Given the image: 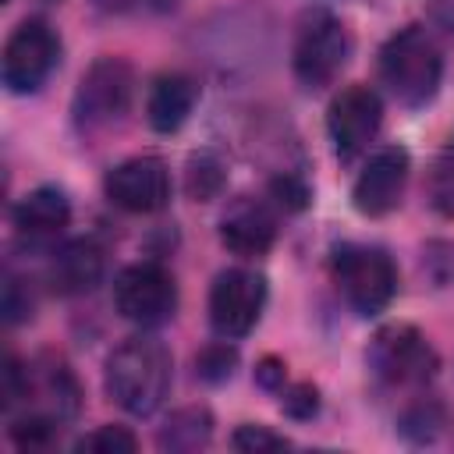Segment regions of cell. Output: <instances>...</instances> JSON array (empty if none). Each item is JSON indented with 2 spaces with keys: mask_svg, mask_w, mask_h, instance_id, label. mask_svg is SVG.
I'll return each mask as SVG.
<instances>
[{
  "mask_svg": "<svg viewBox=\"0 0 454 454\" xmlns=\"http://www.w3.org/2000/svg\"><path fill=\"white\" fill-rule=\"evenodd\" d=\"M429 192H433V206H436L443 216H454V145L436 160Z\"/></svg>",
  "mask_w": 454,
  "mask_h": 454,
  "instance_id": "603a6c76",
  "label": "cell"
},
{
  "mask_svg": "<svg viewBox=\"0 0 454 454\" xmlns=\"http://www.w3.org/2000/svg\"><path fill=\"white\" fill-rule=\"evenodd\" d=\"M255 376H259V383H262V387L277 390V387L284 383V365H280L277 358H262V362H259V369H255Z\"/></svg>",
  "mask_w": 454,
  "mask_h": 454,
  "instance_id": "f546056e",
  "label": "cell"
},
{
  "mask_svg": "<svg viewBox=\"0 0 454 454\" xmlns=\"http://www.w3.org/2000/svg\"><path fill=\"white\" fill-rule=\"evenodd\" d=\"M380 124H383V103L369 85L340 89L326 110V131L337 160L340 163L358 160L369 149V142L380 135Z\"/></svg>",
  "mask_w": 454,
  "mask_h": 454,
  "instance_id": "9c48e42d",
  "label": "cell"
},
{
  "mask_svg": "<svg viewBox=\"0 0 454 454\" xmlns=\"http://www.w3.org/2000/svg\"><path fill=\"white\" fill-rule=\"evenodd\" d=\"M348 57H351V35L340 25V18H333L330 11L301 14L294 46H291V67L305 89L330 85L348 64Z\"/></svg>",
  "mask_w": 454,
  "mask_h": 454,
  "instance_id": "277c9868",
  "label": "cell"
},
{
  "mask_svg": "<svg viewBox=\"0 0 454 454\" xmlns=\"http://www.w3.org/2000/svg\"><path fill=\"white\" fill-rule=\"evenodd\" d=\"M195 99H199V89L188 74H177V71L160 74L149 89V99H145V117H149L153 131H163V135L177 131L188 121Z\"/></svg>",
  "mask_w": 454,
  "mask_h": 454,
  "instance_id": "e0dca14e",
  "label": "cell"
},
{
  "mask_svg": "<svg viewBox=\"0 0 454 454\" xmlns=\"http://www.w3.org/2000/svg\"><path fill=\"white\" fill-rule=\"evenodd\" d=\"M234 365H238V351L227 344V337L216 340V344H209V348H202V355L195 358V372H199L206 383H223V380H231Z\"/></svg>",
  "mask_w": 454,
  "mask_h": 454,
  "instance_id": "ffe728a7",
  "label": "cell"
},
{
  "mask_svg": "<svg viewBox=\"0 0 454 454\" xmlns=\"http://www.w3.org/2000/svg\"><path fill=\"white\" fill-rule=\"evenodd\" d=\"M369 369L390 387H422L436 376L440 358L415 326L390 323L369 344Z\"/></svg>",
  "mask_w": 454,
  "mask_h": 454,
  "instance_id": "8992f818",
  "label": "cell"
},
{
  "mask_svg": "<svg viewBox=\"0 0 454 454\" xmlns=\"http://www.w3.org/2000/svg\"><path fill=\"white\" fill-rule=\"evenodd\" d=\"M213 440V415L199 404H188V408H177L163 426H160V450H170V454H192V450H202L206 443Z\"/></svg>",
  "mask_w": 454,
  "mask_h": 454,
  "instance_id": "ac0fdd59",
  "label": "cell"
},
{
  "mask_svg": "<svg viewBox=\"0 0 454 454\" xmlns=\"http://www.w3.org/2000/svg\"><path fill=\"white\" fill-rule=\"evenodd\" d=\"M270 188H273V195H277V202L284 209H301L309 202V188H305V181L298 174H280V177H273Z\"/></svg>",
  "mask_w": 454,
  "mask_h": 454,
  "instance_id": "4316f807",
  "label": "cell"
},
{
  "mask_svg": "<svg viewBox=\"0 0 454 454\" xmlns=\"http://www.w3.org/2000/svg\"><path fill=\"white\" fill-rule=\"evenodd\" d=\"M99 11H110V14H153V11H167L174 7L177 0H92Z\"/></svg>",
  "mask_w": 454,
  "mask_h": 454,
  "instance_id": "83f0119b",
  "label": "cell"
},
{
  "mask_svg": "<svg viewBox=\"0 0 454 454\" xmlns=\"http://www.w3.org/2000/svg\"><path fill=\"white\" fill-rule=\"evenodd\" d=\"M71 220V202L60 188H35L28 192L18 206H14V227L21 238H28L32 245H43V241H53Z\"/></svg>",
  "mask_w": 454,
  "mask_h": 454,
  "instance_id": "2e32d148",
  "label": "cell"
},
{
  "mask_svg": "<svg viewBox=\"0 0 454 454\" xmlns=\"http://www.w3.org/2000/svg\"><path fill=\"white\" fill-rule=\"evenodd\" d=\"M266 305V280L255 270H223L209 291V323L220 337H245Z\"/></svg>",
  "mask_w": 454,
  "mask_h": 454,
  "instance_id": "30bf717a",
  "label": "cell"
},
{
  "mask_svg": "<svg viewBox=\"0 0 454 454\" xmlns=\"http://www.w3.org/2000/svg\"><path fill=\"white\" fill-rule=\"evenodd\" d=\"M408 153L390 145V149H380L376 156H369V163L362 167V174L355 177V188H351V202L362 216H383L390 213L401 195H404V184H408Z\"/></svg>",
  "mask_w": 454,
  "mask_h": 454,
  "instance_id": "4fadbf2b",
  "label": "cell"
},
{
  "mask_svg": "<svg viewBox=\"0 0 454 454\" xmlns=\"http://www.w3.org/2000/svg\"><path fill=\"white\" fill-rule=\"evenodd\" d=\"M333 280L358 316H376L397 291V270L383 248L344 245L333 255Z\"/></svg>",
  "mask_w": 454,
  "mask_h": 454,
  "instance_id": "5b68a950",
  "label": "cell"
},
{
  "mask_svg": "<svg viewBox=\"0 0 454 454\" xmlns=\"http://www.w3.org/2000/svg\"><path fill=\"white\" fill-rule=\"evenodd\" d=\"M220 184H223L220 163L213 156H206V153L202 156H192V163H188V195L195 202H206V199H213L220 192Z\"/></svg>",
  "mask_w": 454,
  "mask_h": 454,
  "instance_id": "44dd1931",
  "label": "cell"
},
{
  "mask_svg": "<svg viewBox=\"0 0 454 454\" xmlns=\"http://www.w3.org/2000/svg\"><path fill=\"white\" fill-rule=\"evenodd\" d=\"M231 447L259 454V450H284V447H291V440L273 433V429H266V426H238L234 436H231Z\"/></svg>",
  "mask_w": 454,
  "mask_h": 454,
  "instance_id": "cb8c5ba5",
  "label": "cell"
},
{
  "mask_svg": "<svg viewBox=\"0 0 454 454\" xmlns=\"http://www.w3.org/2000/svg\"><path fill=\"white\" fill-rule=\"evenodd\" d=\"M131 92H135V78L131 67L117 57H99L78 82L74 92V128L82 138H103L114 128H121L128 121L131 110Z\"/></svg>",
  "mask_w": 454,
  "mask_h": 454,
  "instance_id": "3957f363",
  "label": "cell"
},
{
  "mask_svg": "<svg viewBox=\"0 0 454 454\" xmlns=\"http://www.w3.org/2000/svg\"><path fill=\"white\" fill-rule=\"evenodd\" d=\"M57 433H60V422H53V419H46V415H32V411H25V415H18V419L11 422V440H14V447H21V450L50 447V443L57 440Z\"/></svg>",
  "mask_w": 454,
  "mask_h": 454,
  "instance_id": "d6986e66",
  "label": "cell"
},
{
  "mask_svg": "<svg viewBox=\"0 0 454 454\" xmlns=\"http://www.w3.org/2000/svg\"><path fill=\"white\" fill-rule=\"evenodd\" d=\"M32 316V294L18 277H7L4 284V319L7 323H21Z\"/></svg>",
  "mask_w": 454,
  "mask_h": 454,
  "instance_id": "484cf974",
  "label": "cell"
},
{
  "mask_svg": "<svg viewBox=\"0 0 454 454\" xmlns=\"http://www.w3.org/2000/svg\"><path fill=\"white\" fill-rule=\"evenodd\" d=\"M106 199L124 213H156L170 202V170L160 156H131L106 174Z\"/></svg>",
  "mask_w": 454,
  "mask_h": 454,
  "instance_id": "8fae6325",
  "label": "cell"
},
{
  "mask_svg": "<svg viewBox=\"0 0 454 454\" xmlns=\"http://www.w3.org/2000/svg\"><path fill=\"white\" fill-rule=\"evenodd\" d=\"M57 57H60L57 32L43 18L21 21L11 32L7 46H4V67H0V74H4L7 92H14V96L35 92L50 78V71L57 67Z\"/></svg>",
  "mask_w": 454,
  "mask_h": 454,
  "instance_id": "52a82bcc",
  "label": "cell"
},
{
  "mask_svg": "<svg viewBox=\"0 0 454 454\" xmlns=\"http://www.w3.org/2000/svg\"><path fill=\"white\" fill-rule=\"evenodd\" d=\"M443 60L433 35L419 25L394 32L380 50V78L404 106H426L440 89Z\"/></svg>",
  "mask_w": 454,
  "mask_h": 454,
  "instance_id": "7a4b0ae2",
  "label": "cell"
},
{
  "mask_svg": "<svg viewBox=\"0 0 454 454\" xmlns=\"http://www.w3.org/2000/svg\"><path fill=\"white\" fill-rule=\"evenodd\" d=\"M21 397H28V411L32 415H46V419H53L60 426L71 422L78 415V404H82L78 380L67 369V362L57 358V355H39L35 362L25 365Z\"/></svg>",
  "mask_w": 454,
  "mask_h": 454,
  "instance_id": "7c38bea8",
  "label": "cell"
},
{
  "mask_svg": "<svg viewBox=\"0 0 454 454\" xmlns=\"http://www.w3.org/2000/svg\"><path fill=\"white\" fill-rule=\"evenodd\" d=\"M74 447L78 450H99V454H131L138 447V440L124 426H99V429L85 433Z\"/></svg>",
  "mask_w": 454,
  "mask_h": 454,
  "instance_id": "7402d4cb",
  "label": "cell"
},
{
  "mask_svg": "<svg viewBox=\"0 0 454 454\" xmlns=\"http://www.w3.org/2000/svg\"><path fill=\"white\" fill-rule=\"evenodd\" d=\"M436 426H443V411H440V404H433V401H422V404L408 408L404 419H401V429H404L408 436H415V440H429V436L436 433Z\"/></svg>",
  "mask_w": 454,
  "mask_h": 454,
  "instance_id": "d4e9b609",
  "label": "cell"
},
{
  "mask_svg": "<svg viewBox=\"0 0 454 454\" xmlns=\"http://www.w3.org/2000/svg\"><path fill=\"white\" fill-rule=\"evenodd\" d=\"M114 305L128 323L160 326L177 309L174 277L160 262H135L117 273L114 280Z\"/></svg>",
  "mask_w": 454,
  "mask_h": 454,
  "instance_id": "ba28073f",
  "label": "cell"
},
{
  "mask_svg": "<svg viewBox=\"0 0 454 454\" xmlns=\"http://www.w3.org/2000/svg\"><path fill=\"white\" fill-rule=\"evenodd\" d=\"M284 408H287L291 415H298V419H309V415H316V408H319L316 387H309V383L294 387V390H291V394L284 397Z\"/></svg>",
  "mask_w": 454,
  "mask_h": 454,
  "instance_id": "f1b7e54d",
  "label": "cell"
},
{
  "mask_svg": "<svg viewBox=\"0 0 454 454\" xmlns=\"http://www.w3.org/2000/svg\"><path fill=\"white\" fill-rule=\"evenodd\" d=\"M170 351L160 337L138 333L106 358V394L128 415H153L170 390Z\"/></svg>",
  "mask_w": 454,
  "mask_h": 454,
  "instance_id": "6da1fadb",
  "label": "cell"
},
{
  "mask_svg": "<svg viewBox=\"0 0 454 454\" xmlns=\"http://www.w3.org/2000/svg\"><path fill=\"white\" fill-rule=\"evenodd\" d=\"M99 277H103V252L89 238L57 248L46 266V280L57 294H85L99 284Z\"/></svg>",
  "mask_w": 454,
  "mask_h": 454,
  "instance_id": "9a60e30c",
  "label": "cell"
},
{
  "mask_svg": "<svg viewBox=\"0 0 454 454\" xmlns=\"http://www.w3.org/2000/svg\"><path fill=\"white\" fill-rule=\"evenodd\" d=\"M220 241L241 259H259L277 241V216L266 202L238 199L220 220Z\"/></svg>",
  "mask_w": 454,
  "mask_h": 454,
  "instance_id": "5bb4252c",
  "label": "cell"
}]
</instances>
